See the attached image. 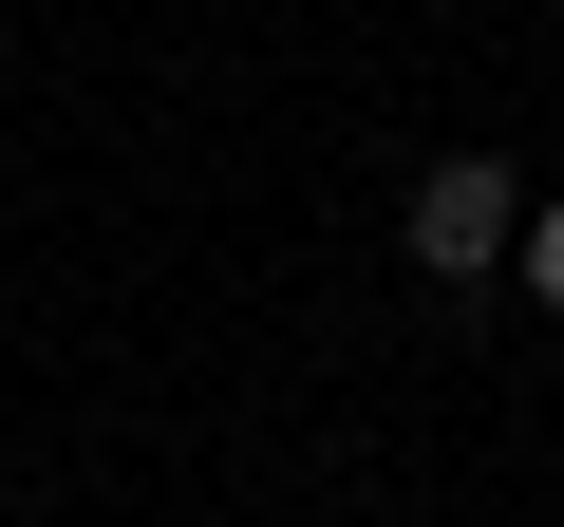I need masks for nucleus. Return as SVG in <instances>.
Returning <instances> with one entry per match:
<instances>
[{
  "label": "nucleus",
  "mask_w": 564,
  "mask_h": 527,
  "mask_svg": "<svg viewBox=\"0 0 564 527\" xmlns=\"http://www.w3.org/2000/svg\"><path fill=\"white\" fill-rule=\"evenodd\" d=\"M395 245L433 264V283H489V264L527 245V189H508L489 151H433V170H414V207H395Z\"/></svg>",
  "instance_id": "nucleus-1"
},
{
  "label": "nucleus",
  "mask_w": 564,
  "mask_h": 527,
  "mask_svg": "<svg viewBox=\"0 0 564 527\" xmlns=\"http://www.w3.org/2000/svg\"><path fill=\"white\" fill-rule=\"evenodd\" d=\"M508 264H527V302L564 321V207H527V245H508Z\"/></svg>",
  "instance_id": "nucleus-2"
}]
</instances>
